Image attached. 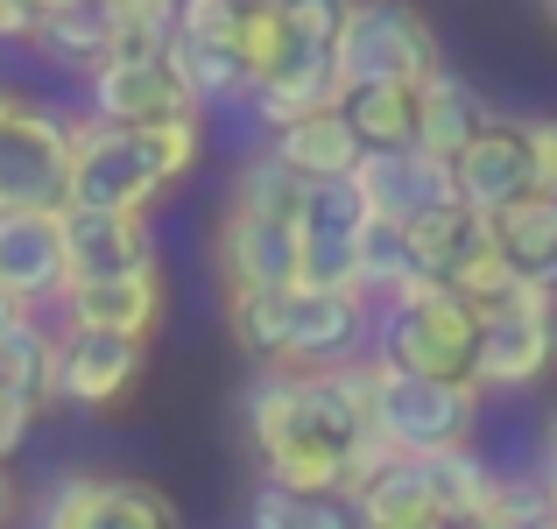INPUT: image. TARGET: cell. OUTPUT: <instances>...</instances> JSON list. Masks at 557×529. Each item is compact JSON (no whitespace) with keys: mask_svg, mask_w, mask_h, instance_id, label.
I'll list each match as a JSON object with an SVG mask.
<instances>
[{"mask_svg":"<svg viewBox=\"0 0 557 529\" xmlns=\"http://www.w3.org/2000/svg\"><path fill=\"white\" fill-rule=\"evenodd\" d=\"M536 459H557V403L544 409V423H536Z\"/></svg>","mask_w":557,"mask_h":529,"instance_id":"cell-40","label":"cell"},{"mask_svg":"<svg viewBox=\"0 0 557 529\" xmlns=\"http://www.w3.org/2000/svg\"><path fill=\"white\" fill-rule=\"evenodd\" d=\"M332 71L354 99L368 85H423L431 71H445V50L417 0H354L339 42H332Z\"/></svg>","mask_w":557,"mask_h":529,"instance_id":"cell-3","label":"cell"},{"mask_svg":"<svg viewBox=\"0 0 557 529\" xmlns=\"http://www.w3.org/2000/svg\"><path fill=\"white\" fill-rule=\"evenodd\" d=\"M92 529H177V508L149 480H107V502H99Z\"/></svg>","mask_w":557,"mask_h":529,"instance_id":"cell-31","label":"cell"},{"mask_svg":"<svg viewBox=\"0 0 557 529\" xmlns=\"http://www.w3.org/2000/svg\"><path fill=\"white\" fill-rule=\"evenodd\" d=\"M247 0H177V42H233Z\"/></svg>","mask_w":557,"mask_h":529,"instance_id":"cell-34","label":"cell"},{"mask_svg":"<svg viewBox=\"0 0 557 529\" xmlns=\"http://www.w3.org/2000/svg\"><path fill=\"white\" fill-rule=\"evenodd\" d=\"M445 290H451V297H466L480 318H487L494 304H508V297L522 290V269L502 255V241H494V226H487L473 247H466V261H459V269L445 275Z\"/></svg>","mask_w":557,"mask_h":529,"instance_id":"cell-28","label":"cell"},{"mask_svg":"<svg viewBox=\"0 0 557 529\" xmlns=\"http://www.w3.org/2000/svg\"><path fill=\"white\" fill-rule=\"evenodd\" d=\"M99 502H107V473H64V480H50V494H42L36 529H92Z\"/></svg>","mask_w":557,"mask_h":529,"instance_id":"cell-33","label":"cell"},{"mask_svg":"<svg viewBox=\"0 0 557 529\" xmlns=\"http://www.w3.org/2000/svg\"><path fill=\"white\" fill-rule=\"evenodd\" d=\"M275 14H283L289 42H297V57H332V42H339L346 14H354V0H275Z\"/></svg>","mask_w":557,"mask_h":529,"instance_id":"cell-32","label":"cell"},{"mask_svg":"<svg viewBox=\"0 0 557 529\" xmlns=\"http://www.w3.org/2000/svg\"><path fill=\"white\" fill-rule=\"evenodd\" d=\"M494 121V107L473 93V85L459 78V71H431V78L417 85V149L437 156V163H459V149L480 135V127Z\"/></svg>","mask_w":557,"mask_h":529,"instance_id":"cell-18","label":"cell"},{"mask_svg":"<svg viewBox=\"0 0 557 529\" xmlns=\"http://www.w3.org/2000/svg\"><path fill=\"white\" fill-rule=\"evenodd\" d=\"M368 198L354 190V176L339 184H311V205L297 219V290H346L368 297V247H374Z\"/></svg>","mask_w":557,"mask_h":529,"instance_id":"cell-6","label":"cell"},{"mask_svg":"<svg viewBox=\"0 0 557 529\" xmlns=\"http://www.w3.org/2000/svg\"><path fill=\"white\" fill-rule=\"evenodd\" d=\"M451 184H459V205L480 219H502L508 205H522L536 190V163L530 142H522V113H494L473 142L451 163Z\"/></svg>","mask_w":557,"mask_h":529,"instance_id":"cell-12","label":"cell"},{"mask_svg":"<svg viewBox=\"0 0 557 529\" xmlns=\"http://www.w3.org/2000/svg\"><path fill=\"white\" fill-rule=\"evenodd\" d=\"M494 241H502V255L522 269V283L557 290V198L550 190H530L522 205H508V212L494 219Z\"/></svg>","mask_w":557,"mask_h":529,"instance_id":"cell-24","label":"cell"},{"mask_svg":"<svg viewBox=\"0 0 557 529\" xmlns=\"http://www.w3.org/2000/svg\"><path fill=\"white\" fill-rule=\"evenodd\" d=\"M85 113L107 127H156V121H177V113H198L177 78V64L163 57H127L113 50L107 64L85 78Z\"/></svg>","mask_w":557,"mask_h":529,"instance_id":"cell-10","label":"cell"},{"mask_svg":"<svg viewBox=\"0 0 557 529\" xmlns=\"http://www.w3.org/2000/svg\"><path fill=\"white\" fill-rule=\"evenodd\" d=\"M480 423H487V389L480 381H431V374H403V367L374 360V431L403 459L473 452Z\"/></svg>","mask_w":557,"mask_h":529,"instance_id":"cell-2","label":"cell"},{"mask_svg":"<svg viewBox=\"0 0 557 529\" xmlns=\"http://www.w3.org/2000/svg\"><path fill=\"white\" fill-rule=\"evenodd\" d=\"M544 8H550V22H557V0H544Z\"/></svg>","mask_w":557,"mask_h":529,"instance_id":"cell-45","label":"cell"},{"mask_svg":"<svg viewBox=\"0 0 557 529\" xmlns=\"http://www.w3.org/2000/svg\"><path fill=\"white\" fill-rule=\"evenodd\" d=\"M437 529H487V522H480V516H445Z\"/></svg>","mask_w":557,"mask_h":529,"instance_id":"cell-43","label":"cell"},{"mask_svg":"<svg viewBox=\"0 0 557 529\" xmlns=\"http://www.w3.org/2000/svg\"><path fill=\"white\" fill-rule=\"evenodd\" d=\"M28 8H42V14H57V8H71V0H28Z\"/></svg>","mask_w":557,"mask_h":529,"instance_id":"cell-44","label":"cell"},{"mask_svg":"<svg viewBox=\"0 0 557 529\" xmlns=\"http://www.w3.org/2000/svg\"><path fill=\"white\" fill-rule=\"evenodd\" d=\"M332 107H346V85L332 71V57H289L275 78L255 85V107L247 113H255V127L283 135V127L311 121V113H332Z\"/></svg>","mask_w":557,"mask_h":529,"instance_id":"cell-19","label":"cell"},{"mask_svg":"<svg viewBox=\"0 0 557 529\" xmlns=\"http://www.w3.org/2000/svg\"><path fill=\"white\" fill-rule=\"evenodd\" d=\"M374 360L431 381H473L480 360V311L451 297L437 275L409 269L388 297L374 304Z\"/></svg>","mask_w":557,"mask_h":529,"instance_id":"cell-1","label":"cell"},{"mask_svg":"<svg viewBox=\"0 0 557 529\" xmlns=\"http://www.w3.org/2000/svg\"><path fill=\"white\" fill-rule=\"evenodd\" d=\"M42 36V8H28V0H0V42H28L36 50Z\"/></svg>","mask_w":557,"mask_h":529,"instance_id":"cell-36","label":"cell"},{"mask_svg":"<svg viewBox=\"0 0 557 529\" xmlns=\"http://www.w3.org/2000/svg\"><path fill=\"white\" fill-rule=\"evenodd\" d=\"M64 269H71V283H113V275L156 269V226L141 212H78L71 205L64 212Z\"/></svg>","mask_w":557,"mask_h":529,"instance_id":"cell-14","label":"cell"},{"mask_svg":"<svg viewBox=\"0 0 557 529\" xmlns=\"http://www.w3.org/2000/svg\"><path fill=\"white\" fill-rule=\"evenodd\" d=\"M374 353V304L346 290H289L283 304V367H339Z\"/></svg>","mask_w":557,"mask_h":529,"instance_id":"cell-8","label":"cell"},{"mask_svg":"<svg viewBox=\"0 0 557 529\" xmlns=\"http://www.w3.org/2000/svg\"><path fill=\"white\" fill-rule=\"evenodd\" d=\"M64 212H0V290L36 311L64 297Z\"/></svg>","mask_w":557,"mask_h":529,"instance_id":"cell-16","label":"cell"},{"mask_svg":"<svg viewBox=\"0 0 557 529\" xmlns=\"http://www.w3.org/2000/svg\"><path fill=\"white\" fill-rule=\"evenodd\" d=\"M184 93L198 113H226V107H255V71L240 64L233 42H170Z\"/></svg>","mask_w":557,"mask_h":529,"instance_id":"cell-21","label":"cell"},{"mask_svg":"<svg viewBox=\"0 0 557 529\" xmlns=\"http://www.w3.org/2000/svg\"><path fill=\"white\" fill-rule=\"evenodd\" d=\"M360 149H417V85H368L346 99Z\"/></svg>","mask_w":557,"mask_h":529,"instance_id":"cell-27","label":"cell"},{"mask_svg":"<svg viewBox=\"0 0 557 529\" xmlns=\"http://www.w3.org/2000/svg\"><path fill=\"white\" fill-rule=\"evenodd\" d=\"M0 212H71V113L22 99L0 127Z\"/></svg>","mask_w":557,"mask_h":529,"instance_id":"cell-7","label":"cell"},{"mask_svg":"<svg viewBox=\"0 0 557 529\" xmlns=\"http://www.w3.org/2000/svg\"><path fill=\"white\" fill-rule=\"evenodd\" d=\"M71 332H113V340L149 346L156 325H163V261L141 275H113V283H71L57 297Z\"/></svg>","mask_w":557,"mask_h":529,"instance_id":"cell-15","label":"cell"},{"mask_svg":"<svg viewBox=\"0 0 557 529\" xmlns=\"http://www.w3.org/2000/svg\"><path fill=\"white\" fill-rule=\"evenodd\" d=\"M0 403H22V409L57 403V332L42 318H22L0 340Z\"/></svg>","mask_w":557,"mask_h":529,"instance_id":"cell-23","label":"cell"},{"mask_svg":"<svg viewBox=\"0 0 557 529\" xmlns=\"http://www.w3.org/2000/svg\"><path fill=\"white\" fill-rule=\"evenodd\" d=\"M22 318H36V311H28V304H14V297H8V290H0V340H8V332H14V325H22Z\"/></svg>","mask_w":557,"mask_h":529,"instance_id":"cell-41","label":"cell"},{"mask_svg":"<svg viewBox=\"0 0 557 529\" xmlns=\"http://www.w3.org/2000/svg\"><path fill=\"white\" fill-rule=\"evenodd\" d=\"M487 226H494V219L466 212V205H437L431 219H417L409 233H395V247H403L409 269H423V275H437V283H445V275L466 261V247H473Z\"/></svg>","mask_w":557,"mask_h":529,"instance_id":"cell-26","label":"cell"},{"mask_svg":"<svg viewBox=\"0 0 557 529\" xmlns=\"http://www.w3.org/2000/svg\"><path fill=\"white\" fill-rule=\"evenodd\" d=\"M14 113H22V93H14V85H0V127H8Z\"/></svg>","mask_w":557,"mask_h":529,"instance_id":"cell-42","label":"cell"},{"mask_svg":"<svg viewBox=\"0 0 557 529\" xmlns=\"http://www.w3.org/2000/svg\"><path fill=\"white\" fill-rule=\"evenodd\" d=\"M354 190L368 198V219L381 233H409L417 219H431L437 205H459V184H451V163L423 149H368L354 170Z\"/></svg>","mask_w":557,"mask_h":529,"instance_id":"cell-9","label":"cell"},{"mask_svg":"<svg viewBox=\"0 0 557 529\" xmlns=\"http://www.w3.org/2000/svg\"><path fill=\"white\" fill-rule=\"evenodd\" d=\"M233 50H240V64H247V71H255V85H261V78H275V71L297 57V42H289V28H283V14H275V0H247Z\"/></svg>","mask_w":557,"mask_h":529,"instance_id":"cell-30","label":"cell"},{"mask_svg":"<svg viewBox=\"0 0 557 529\" xmlns=\"http://www.w3.org/2000/svg\"><path fill=\"white\" fill-rule=\"evenodd\" d=\"M170 190L141 127H107L92 113L71 121V205L78 212H141Z\"/></svg>","mask_w":557,"mask_h":529,"instance_id":"cell-4","label":"cell"},{"mask_svg":"<svg viewBox=\"0 0 557 529\" xmlns=\"http://www.w3.org/2000/svg\"><path fill=\"white\" fill-rule=\"evenodd\" d=\"M28 423H36V409H22V403H0V459H14V452H22Z\"/></svg>","mask_w":557,"mask_h":529,"instance_id":"cell-37","label":"cell"},{"mask_svg":"<svg viewBox=\"0 0 557 529\" xmlns=\"http://www.w3.org/2000/svg\"><path fill=\"white\" fill-rule=\"evenodd\" d=\"M226 205L233 212H255V219H275V226H297L304 205H311V184L261 142L255 156H240V170H233V184H226Z\"/></svg>","mask_w":557,"mask_h":529,"instance_id":"cell-22","label":"cell"},{"mask_svg":"<svg viewBox=\"0 0 557 529\" xmlns=\"http://www.w3.org/2000/svg\"><path fill=\"white\" fill-rule=\"evenodd\" d=\"M536 480H544V529H557V459H530Z\"/></svg>","mask_w":557,"mask_h":529,"instance_id":"cell-38","label":"cell"},{"mask_svg":"<svg viewBox=\"0 0 557 529\" xmlns=\"http://www.w3.org/2000/svg\"><path fill=\"white\" fill-rule=\"evenodd\" d=\"M346 508H354L360 529H437V522L451 516L445 494H437L431 459H395V466H381V473Z\"/></svg>","mask_w":557,"mask_h":529,"instance_id":"cell-17","label":"cell"},{"mask_svg":"<svg viewBox=\"0 0 557 529\" xmlns=\"http://www.w3.org/2000/svg\"><path fill=\"white\" fill-rule=\"evenodd\" d=\"M14 516H22V488H14V473H8V459H0V529H8Z\"/></svg>","mask_w":557,"mask_h":529,"instance_id":"cell-39","label":"cell"},{"mask_svg":"<svg viewBox=\"0 0 557 529\" xmlns=\"http://www.w3.org/2000/svg\"><path fill=\"white\" fill-rule=\"evenodd\" d=\"M212 275H219V297H247V290H297V226H275V219H255V212L219 205Z\"/></svg>","mask_w":557,"mask_h":529,"instance_id":"cell-11","label":"cell"},{"mask_svg":"<svg viewBox=\"0 0 557 529\" xmlns=\"http://www.w3.org/2000/svg\"><path fill=\"white\" fill-rule=\"evenodd\" d=\"M36 50L50 57L57 71H78V78H92V71L113 57V22H107V8H99V0H71V8L42 14Z\"/></svg>","mask_w":557,"mask_h":529,"instance_id":"cell-25","label":"cell"},{"mask_svg":"<svg viewBox=\"0 0 557 529\" xmlns=\"http://www.w3.org/2000/svg\"><path fill=\"white\" fill-rule=\"evenodd\" d=\"M522 142H530V163H536V190L557 198V113H522Z\"/></svg>","mask_w":557,"mask_h":529,"instance_id":"cell-35","label":"cell"},{"mask_svg":"<svg viewBox=\"0 0 557 529\" xmlns=\"http://www.w3.org/2000/svg\"><path fill=\"white\" fill-rule=\"evenodd\" d=\"M557 367V290L550 283H522L508 304H494L480 318V360L473 381L494 395H530L544 389Z\"/></svg>","mask_w":557,"mask_h":529,"instance_id":"cell-5","label":"cell"},{"mask_svg":"<svg viewBox=\"0 0 557 529\" xmlns=\"http://www.w3.org/2000/svg\"><path fill=\"white\" fill-rule=\"evenodd\" d=\"M269 149L283 156L289 170L304 176V184H339V176H354L360 170V135H354V121H346V107H332V113H311V121H297V127H283V135H269Z\"/></svg>","mask_w":557,"mask_h":529,"instance_id":"cell-20","label":"cell"},{"mask_svg":"<svg viewBox=\"0 0 557 529\" xmlns=\"http://www.w3.org/2000/svg\"><path fill=\"white\" fill-rule=\"evenodd\" d=\"M149 346L113 340V332H57V403L71 409H113L135 395Z\"/></svg>","mask_w":557,"mask_h":529,"instance_id":"cell-13","label":"cell"},{"mask_svg":"<svg viewBox=\"0 0 557 529\" xmlns=\"http://www.w3.org/2000/svg\"><path fill=\"white\" fill-rule=\"evenodd\" d=\"M247 529H360L346 502H318V494H283V488H255Z\"/></svg>","mask_w":557,"mask_h":529,"instance_id":"cell-29","label":"cell"}]
</instances>
